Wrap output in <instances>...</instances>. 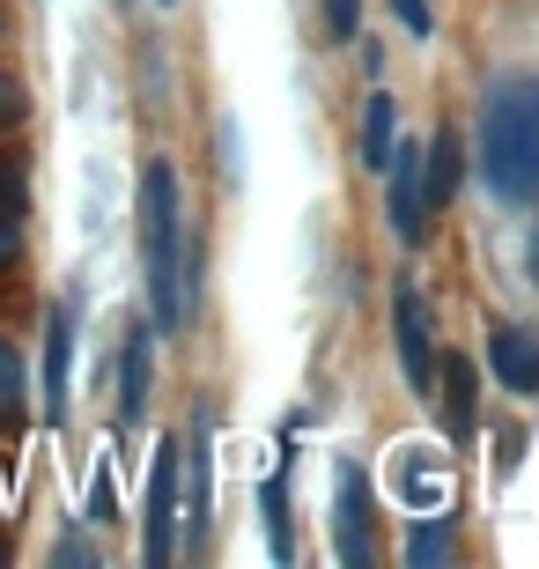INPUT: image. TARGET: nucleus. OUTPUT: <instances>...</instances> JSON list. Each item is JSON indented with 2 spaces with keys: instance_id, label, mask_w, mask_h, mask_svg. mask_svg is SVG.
I'll return each instance as SVG.
<instances>
[{
  "instance_id": "f257e3e1",
  "label": "nucleus",
  "mask_w": 539,
  "mask_h": 569,
  "mask_svg": "<svg viewBox=\"0 0 539 569\" xmlns=\"http://www.w3.org/2000/svg\"><path fill=\"white\" fill-rule=\"evenodd\" d=\"M480 178L496 200H539V74H502L480 97Z\"/></svg>"
},
{
  "instance_id": "f03ea898",
  "label": "nucleus",
  "mask_w": 539,
  "mask_h": 569,
  "mask_svg": "<svg viewBox=\"0 0 539 569\" xmlns=\"http://www.w3.org/2000/svg\"><path fill=\"white\" fill-rule=\"evenodd\" d=\"M178 170H141V274H148V326L178 333L186 326V230H178Z\"/></svg>"
},
{
  "instance_id": "7ed1b4c3",
  "label": "nucleus",
  "mask_w": 539,
  "mask_h": 569,
  "mask_svg": "<svg viewBox=\"0 0 539 569\" xmlns=\"http://www.w3.org/2000/svg\"><path fill=\"white\" fill-rule=\"evenodd\" d=\"M332 548H340L348 569H370V555H377V540H370V473L355 459L332 466Z\"/></svg>"
},
{
  "instance_id": "20e7f679",
  "label": "nucleus",
  "mask_w": 539,
  "mask_h": 569,
  "mask_svg": "<svg viewBox=\"0 0 539 569\" xmlns=\"http://www.w3.org/2000/svg\"><path fill=\"white\" fill-rule=\"evenodd\" d=\"M178 555V443H156L148 466V510H141V562L163 569Z\"/></svg>"
},
{
  "instance_id": "39448f33",
  "label": "nucleus",
  "mask_w": 539,
  "mask_h": 569,
  "mask_svg": "<svg viewBox=\"0 0 539 569\" xmlns=\"http://www.w3.org/2000/svg\"><path fill=\"white\" fill-rule=\"evenodd\" d=\"M392 333H399V370H407V385L429 400L436 348H429V296H421L415 281H399V289H392Z\"/></svg>"
},
{
  "instance_id": "423d86ee",
  "label": "nucleus",
  "mask_w": 539,
  "mask_h": 569,
  "mask_svg": "<svg viewBox=\"0 0 539 569\" xmlns=\"http://www.w3.org/2000/svg\"><path fill=\"white\" fill-rule=\"evenodd\" d=\"M186 459H178V473H186V503H178V518H186V540H208V510H214V422L200 415L192 422V437L178 443Z\"/></svg>"
},
{
  "instance_id": "0eeeda50",
  "label": "nucleus",
  "mask_w": 539,
  "mask_h": 569,
  "mask_svg": "<svg viewBox=\"0 0 539 569\" xmlns=\"http://www.w3.org/2000/svg\"><path fill=\"white\" fill-rule=\"evenodd\" d=\"M148 378H156V326H126V348H119V415L126 422L148 415Z\"/></svg>"
},
{
  "instance_id": "6e6552de",
  "label": "nucleus",
  "mask_w": 539,
  "mask_h": 569,
  "mask_svg": "<svg viewBox=\"0 0 539 569\" xmlns=\"http://www.w3.org/2000/svg\"><path fill=\"white\" fill-rule=\"evenodd\" d=\"M421 156L429 148H415V141H399L392 148V230H399V244H415L421 237Z\"/></svg>"
},
{
  "instance_id": "1a4fd4ad",
  "label": "nucleus",
  "mask_w": 539,
  "mask_h": 569,
  "mask_svg": "<svg viewBox=\"0 0 539 569\" xmlns=\"http://www.w3.org/2000/svg\"><path fill=\"white\" fill-rule=\"evenodd\" d=\"M488 362H496L502 392H539V340L525 326H496L488 333Z\"/></svg>"
},
{
  "instance_id": "9d476101",
  "label": "nucleus",
  "mask_w": 539,
  "mask_h": 569,
  "mask_svg": "<svg viewBox=\"0 0 539 569\" xmlns=\"http://www.w3.org/2000/svg\"><path fill=\"white\" fill-rule=\"evenodd\" d=\"M436 378H443V429H451V443H466L473 437V362L466 356H443L436 362Z\"/></svg>"
},
{
  "instance_id": "9b49d317",
  "label": "nucleus",
  "mask_w": 539,
  "mask_h": 569,
  "mask_svg": "<svg viewBox=\"0 0 539 569\" xmlns=\"http://www.w3.org/2000/svg\"><path fill=\"white\" fill-rule=\"evenodd\" d=\"M399 496H407L415 510H443V503H451V481H443V466L421 459V443L399 451Z\"/></svg>"
},
{
  "instance_id": "f8f14e48",
  "label": "nucleus",
  "mask_w": 539,
  "mask_h": 569,
  "mask_svg": "<svg viewBox=\"0 0 539 569\" xmlns=\"http://www.w3.org/2000/svg\"><path fill=\"white\" fill-rule=\"evenodd\" d=\"M399 148V111L385 89H370V111H362V170H385Z\"/></svg>"
},
{
  "instance_id": "ddd939ff",
  "label": "nucleus",
  "mask_w": 539,
  "mask_h": 569,
  "mask_svg": "<svg viewBox=\"0 0 539 569\" xmlns=\"http://www.w3.org/2000/svg\"><path fill=\"white\" fill-rule=\"evenodd\" d=\"M22 230H30V186H22V170L0 163V267L22 252Z\"/></svg>"
},
{
  "instance_id": "4468645a",
  "label": "nucleus",
  "mask_w": 539,
  "mask_h": 569,
  "mask_svg": "<svg viewBox=\"0 0 539 569\" xmlns=\"http://www.w3.org/2000/svg\"><path fill=\"white\" fill-rule=\"evenodd\" d=\"M67 348H74V326H67V311H52V326H44V415L67 407Z\"/></svg>"
},
{
  "instance_id": "2eb2a0df",
  "label": "nucleus",
  "mask_w": 539,
  "mask_h": 569,
  "mask_svg": "<svg viewBox=\"0 0 539 569\" xmlns=\"http://www.w3.org/2000/svg\"><path fill=\"white\" fill-rule=\"evenodd\" d=\"M267 540H273V562L296 555V540H289V459L267 473Z\"/></svg>"
},
{
  "instance_id": "dca6fc26",
  "label": "nucleus",
  "mask_w": 539,
  "mask_h": 569,
  "mask_svg": "<svg viewBox=\"0 0 539 569\" xmlns=\"http://www.w3.org/2000/svg\"><path fill=\"white\" fill-rule=\"evenodd\" d=\"M443 555H451V518L436 510V518H421V526L407 532V562H415V569H436Z\"/></svg>"
},
{
  "instance_id": "f3484780",
  "label": "nucleus",
  "mask_w": 539,
  "mask_h": 569,
  "mask_svg": "<svg viewBox=\"0 0 539 569\" xmlns=\"http://www.w3.org/2000/svg\"><path fill=\"white\" fill-rule=\"evenodd\" d=\"M22 392H30V385H22V356L0 340V415H22Z\"/></svg>"
},
{
  "instance_id": "a211bd4d",
  "label": "nucleus",
  "mask_w": 539,
  "mask_h": 569,
  "mask_svg": "<svg viewBox=\"0 0 539 569\" xmlns=\"http://www.w3.org/2000/svg\"><path fill=\"white\" fill-rule=\"evenodd\" d=\"M355 22H362V0H326V30L332 38H355Z\"/></svg>"
},
{
  "instance_id": "6ab92c4d",
  "label": "nucleus",
  "mask_w": 539,
  "mask_h": 569,
  "mask_svg": "<svg viewBox=\"0 0 539 569\" xmlns=\"http://www.w3.org/2000/svg\"><path fill=\"white\" fill-rule=\"evenodd\" d=\"M392 16L407 22V30H415V38H429V30H436V16H429V0H392Z\"/></svg>"
},
{
  "instance_id": "aec40b11",
  "label": "nucleus",
  "mask_w": 539,
  "mask_h": 569,
  "mask_svg": "<svg viewBox=\"0 0 539 569\" xmlns=\"http://www.w3.org/2000/svg\"><path fill=\"white\" fill-rule=\"evenodd\" d=\"M89 518H119L111 510V466H97V481H89Z\"/></svg>"
},
{
  "instance_id": "412c9836",
  "label": "nucleus",
  "mask_w": 539,
  "mask_h": 569,
  "mask_svg": "<svg viewBox=\"0 0 539 569\" xmlns=\"http://www.w3.org/2000/svg\"><path fill=\"white\" fill-rule=\"evenodd\" d=\"M8 119H22V82L16 74H0V127H8Z\"/></svg>"
},
{
  "instance_id": "4be33fe9",
  "label": "nucleus",
  "mask_w": 539,
  "mask_h": 569,
  "mask_svg": "<svg viewBox=\"0 0 539 569\" xmlns=\"http://www.w3.org/2000/svg\"><path fill=\"white\" fill-rule=\"evenodd\" d=\"M525 274H532V289H539V222H532V237H525Z\"/></svg>"
}]
</instances>
